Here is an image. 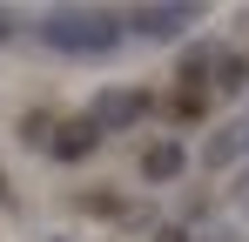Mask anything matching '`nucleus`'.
I'll return each mask as SVG.
<instances>
[{"instance_id": "f257e3e1", "label": "nucleus", "mask_w": 249, "mask_h": 242, "mask_svg": "<svg viewBox=\"0 0 249 242\" xmlns=\"http://www.w3.org/2000/svg\"><path fill=\"white\" fill-rule=\"evenodd\" d=\"M94 141H101V128H94V121H68V128L54 135V155H61V161H81Z\"/></svg>"}, {"instance_id": "f03ea898", "label": "nucleus", "mask_w": 249, "mask_h": 242, "mask_svg": "<svg viewBox=\"0 0 249 242\" xmlns=\"http://www.w3.org/2000/svg\"><path fill=\"white\" fill-rule=\"evenodd\" d=\"M175 168H182V155H175L168 141H162V148H148V155H142V175H162V182H168Z\"/></svg>"}, {"instance_id": "7ed1b4c3", "label": "nucleus", "mask_w": 249, "mask_h": 242, "mask_svg": "<svg viewBox=\"0 0 249 242\" xmlns=\"http://www.w3.org/2000/svg\"><path fill=\"white\" fill-rule=\"evenodd\" d=\"M0 189H7V175H0Z\"/></svg>"}]
</instances>
